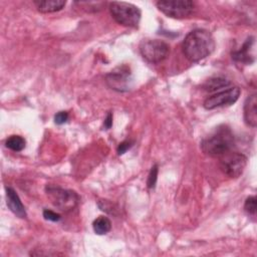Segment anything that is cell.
I'll return each instance as SVG.
<instances>
[{
	"label": "cell",
	"instance_id": "obj_1",
	"mask_svg": "<svg viewBox=\"0 0 257 257\" xmlns=\"http://www.w3.org/2000/svg\"><path fill=\"white\" fill-rule=\"evenodd\" d=\"M182 48L188 60L191 62H198L213 52L215 48V40L210 31L197 28L186 35Z\"/></svg>",
	"mask_w": 257,
	"mask_h": 257
},
{
	"label": "cell",
	"instance_id": "obj_2",
	"mask_svg": "<svg viewBox=\"0 0 257 257\" xmlns=\"http://www.w3.org/2000/svg\"><path fill=\"white\" fill-rule=\"evenodd\" d=\"M235 138L231 128L227 125H219L201 142L203 153L209 157H222L232 151Z\"/></svg>",
	"mask_w": 257,
	"mask_h": 257
},
{
	"label": "cell",
	"instance_id": "obj_3",
	"mask_svg": "<svg viewBox=\"0 0 257 257\" xmlns=\"http://www.w3.org/2000/svg\"><path fill=\"white\" fill-rule=\"evenodd\" d=\"M112 18L120 25L136 28L141 21V10L139 7L127 2H110L108 6Z\"/></svg>",
	"mask_w": 257,
	"mask_h": 257
},
{
	"label": "cell",
	"instance_id": "obj_4",
	"mask_svg": "<svg viewBox=\"0 0 257 257\" xmlns=\"http://www.w3.org/2000/svg\"><path fill=\"white\" fill-rule=\"evenodd\" d=\"M45 192L51 201V203L61 211H70L78 204V195L71 190L62 189L58 186L48 185L45 188Z\"/></svg>",
	"mask_w": 257,
	"mask_h": 257
},
{
	"label": "cell",
	"instance_id": "obj_5",
	"mask_svg": "<svg viewBox=\"0 0 257 257\" xmlns=\"http://www.w3.org/2000/svg\"><path fill=\"white\" fill-rule=\"evenodd\" d=\"M140 52L150 63H160L170 53V46L163 40L144 39L140 43Z\"/></svg>",
	"mask_w": 257,
	"mask_h": 257
},
{
	"label": "cell",
	"instance_id": "obj_6",
	"mask_svg": "<svg viewBox=\"0 0 257 257\" xmlns=\"http://www.w3.org/2000/svg\"><path fill=\"white\" fill-rule=\"evenodd\" d=\"M157 7L168 17L182 19L193 13L195 4L190 0H160Z\"/></svg>",
	"mask_w": 257,
	"mask_h": 257
},
{
	"label": "cell",
	"instance_id": "obj_7",
	"mask_svg": "<svg viewBox=\"0 0 257 257\" xmlns=\"http://www.w3.org/2000/svg\"><path fill=\"white\" fill-rule=\"evenodd\" d=\"M220 169L230 178H238L244 172L247 165V157L241 153L229 152L220 157Z\"/></svg>",
	"mask_w": 257,
	"mask_h": 257
},
{
	"label": "cell",
	"instance_id": "obj_8",
	"mask_svg": "<svg viewBox=\"0 0 257 257\" xmlns=\"http://www.w3.org/2000/svg\"><path fill=\"white\" fill-rule=\"evenodd\" d=\"M106 84L113 90L124 92L133 85V75L127 65H119L108 72L105 76Z\"/></svg>",
	"mask_w": 257,
	"mask_h": 257
},
{
	"label": "cell",
	"instance_id": "obj_9",
	"mask_svg": "<svg viewBox=\"0 0 257 257\" xmlns=\"http://www.w3.org/2000/svg\"><path fill=\"white\" fill-rule=\"evenodd\" d=\"M240 93L241 90L237 86L221 90L207 97L204 101V107L206 109H214L217 107L231 105L237 101V99L240 96Z\"/></svg>",
	"mask_w": 257,
	"mask_h": 257
},
{
	"label": "cell",
	"instance_id": "obj_10",
	"mask_svg": "<svg viewBox=\"0 0 257 257\" xmlns=\"http://www.w3.org/2000/svg\"><path fill=\"white\" fill-rule=\"evenodd\" d=\"M6 203L10 211L19 218L26 217V211L17 193L10 187H6Z\"/></svg>",
	"mask_w": 257,
	"mask_h": 257
},
{
	"label": "cell",
	"instance_id": "obj_11",
	"mask_svg": "<svg viewBox=\"0 0 257 257\" xmlns=\"http://www.w3.org/2000/svg\"><path fill=\"white\" fill-rule=\"evenodd\" d=\"M244 120L247 125H257V96L256 93L249 95L244 102Z\"/></svg>",
	"mask_w": 257,
	"mask_h": 257
},
{
	"label": "cell",
	"instance_id": "obj_12",
	"mask_svg": "<svg viewBox=\"0 0 257 257\" xmlns=\"http://www.w3.org/2000/svg\"><path fill=\"white\" fill-rule=\"evenodd\" d=\"M37 10L42 13L56 12L64 8L66 1L64 0H36L33 1Z\"/></svg>",
	"mask_w": 257,
	"mask_h": 257
},
{
	"label": "cell",
	"instance_id": "obj_13",
	"mask_svg": "<svg viewBox=\"0 0 257 257\" xmlns=\"http://www.w3.org/2000/svg\"><path fill=\"white\" fill-rule=\"evenodd\" d=\"M253 43V40L247 39L246 42L243 44L241 49L235 51L232 53V58L235 61L241 62V63H251L254 61L253 55L250 54V49H251V44Z\"/></svg>",
	"mask_w": 257,
	"mask_h": 257
},
{
	"label": "cell",
	"instance_id": "obj_14",
	"mask_svg": "<svg viewBox=\"0 0 257 257\" xmlns=\"http://www.w3.org/2000/svg\"><path fill=\"white\" fill-rule=\"evenodd\" d=\"M230 84H231V82L229 80H227L226 78H223V77H213V78L208 79L204 83L203 87H204L205 90L213 92V91H217V90L226 88Z\"/></svg>",
	"mask_w": 257,
	"mask_h": 257
},
{
	"label": "cell",
	"instance_id": "obj_15",
	"mask_svg": "<svg viewBox=\"0 0 257 257\" xmlns=\"http://www.w3.org/2000/svg\"><path fill=\"white\" fill-rule=\"evenodd\" d=\"M92 228L97 235H103L109 232V230L111 229V222L107 217L99 216L93 221Z\"/></svg>",
	"mask_w": 257,
	"mask_h": 257
},
{
	"label": "cell",
	"instance_id": "obj_16",
	"mask_svg": "<svg viewBox=\"0 0 257 257\" xmlns=\"http://www.w3.org/2000/svg\"><path fill=\"white\" fill-rule=\"evenodd\" d=\"M6 147L13 151V152H20L25 148L26 142L21 136H10L6 142H5Z\"/></svg>",
	"mask_w": 257,
	"mask_h": 257
},
{
	"label": "cell",
	"instance_id": "obj_17",
	"mask_svg": "<svg viewBox=\"0 0 257 257\" xmlns=\"http://www.w3.org/2000/svg\"><path fill=\"white\" fill-rule=\"evenodd\" d=\"M244 209L248 215L255 216L256 214V197L250 196L246 199L244 204Z\"/></svg>",
	"mask_w": 257,
	"mask_h": 257
},
{
	"label": "cell",
	"instance_id": "obj_18",
	"mask_svg": "<svg viewBox=\"0 0 257 257\" xmlns=\"http://www.w3.org/2000/svg\"><path fill=\"white\" fill-rule=\"evenodd\" d=\"M158 166L154 165L150 171L149 177H148V181H147V185L149 189H154L157 183V177H158Z\"/></svg>",
	"mask_w": 257,
	"mask_h": 257
},
{
	"label": "cell",
	"instance_id": "obj_19",
	"mask_svg": "<svg viewBox=\"0 0 257 257\" xmlns=\"http://www.w3.org/2000/svg\"><path fill=\"white\" fill-rule=\"evenodd\" d=\"M43 217L46 219V220H49V221H52V222H57L60 220V215L51 211V210H48V209H45L43 211Z\"/></svg>",
	"mask_w": 257,
	"mask_h": 257
},
{
	"label": "cell",
	"instance_id": "obj_20",
	"mask_svg": "<svg viewBox=\"0 0 257 257\" xmlns=\"http://www.w3.org/2000/svg\"><path fill=\"white\" fill-rule=\"evenodd\" d=\"M68 119V112L67 111H58L54 115V121L56 124H63Z\"/></svg>",
	"mask_w": 257,
	"mask_h": 257
},
{
	"label": "cell",
	"instance_id": "obj_21",
	"mask_svg": "<svg viewBox=\"0 0 257 257\" xmlns=\"http://www.w3.org/2000/svg\"><path fill=\"white\" fill-rule=\"evenodd\" d=\"M132 146H133V143L130 142V141H124V142L120 143L119 146H118V148H117V154H118V155L124 154Z\"/></svg>",
	"mask_w": 257,
	"mask_h": 257
},
{
	"label": "cell",
	"instance_id": "obj_22",
	"mask_svg": "<svg viewBox=\"0 0 257 257\" xmlns=\"http://www.w3.org/2000/svg\"><path fill=\"white\" fill-rule=\"evenodd\" d=\"M103 124H104V127L106 130L111 127V125H112V113L111 112L107 113V115H106V117L104 119V123Z\"/></svg>",
	"mask_w": 257,
	"mask_h": 257
}]
</instances>
